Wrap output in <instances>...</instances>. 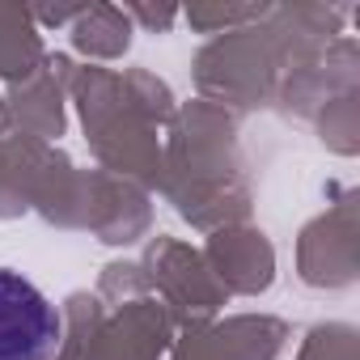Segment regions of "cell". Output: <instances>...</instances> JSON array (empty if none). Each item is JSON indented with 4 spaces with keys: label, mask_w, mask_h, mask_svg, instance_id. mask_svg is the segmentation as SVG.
Wrapping results in <instances>:
<instances>
[{
    "label": "cell",
    "mask_w": 360,
    "mask_h": 360,
    "mask_svg": "<svg viewBox=\"0 0 360 360\" xmlns=\"http://www.w3.org/2000/svg\"><path fill=\"white\" fill-rule=\"evenodd\" d=\"M60 335L56 305L26 276L0 267V360H51Z\"/></svg>",
    "instance_id": "6da1fadb"
}]
</instances>
